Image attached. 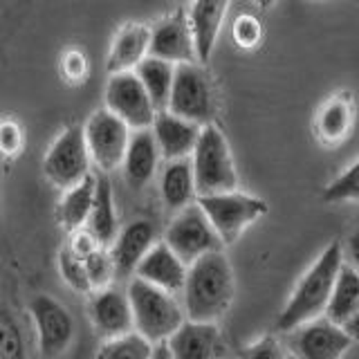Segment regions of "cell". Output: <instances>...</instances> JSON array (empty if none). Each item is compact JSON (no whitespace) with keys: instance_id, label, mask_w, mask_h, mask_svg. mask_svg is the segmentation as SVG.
Listing matches in <instances>:
<instances>
[{"instance_id":"38","label":"cell","mask_w":359,"mask_h":359,"mask_svg":"<svg viewBox=\"0 0 359 359\" xmlns=\"http://www.w3.org/2000/svg\"><path fill=\"white\" fill-rule=\"evenodd\" d=\"M341 328L348 332V337H351L353 341H359V312L346 325H341Z\"/></svg>"},{"instance_id":"12","label":"cell","mask_w":359,"mask_h":359,"mask_svg":"<svg viewBox=\"0 0 359 359\" xmlns=\"http://www.w3.org/2000/svg\"><path fill=\"white\" fill-rule=\"evenodd\" d=\"M149 56L168 61L173 65L198 61L194 29H191L189 16L182 9H177V11H173V14L164 16L162 20H157L151 27Z\"/></svg>"},{"instance_id":"28","label":"cell","mask_w":359,"mask_h":359,"mask_svg":"<svg viewBox=\"0 0 359 359\" xmlns=\"http://www.w3.org/2000/svg\"><path fill=\"white\" fill-rule=\"evenodd\" d=\"M153 351L155 346L151 341H146L137 332H130L101 344L97 359H151Z\"/></svg>"},{"instance_id":"8","label":"cell","mask_w":359,"mask_h":359,"mask_svg":"<svg viewBox=\"0 0 359 359\" xmlns=\"http://www.w3.org/2000/svg\"><path fill=\"white\" fill-rule=\"evenodd\" d=\"M83 133L93 164L101 173H112L121 168L133 135L126 121L119 119L108 108H101L90 115L83 126Z\"/></svg>"},{"instance_id":"23","label":"cell","mask_w":359,"mask_h":359,"mask_svg":"<svg viewBox=\"0 0 359 359\" xmlns=\"http://www.w3.org/2000/svg\"><path fill=\"white\" fill-rule=\"evenodd\" d=\"M97 196V175L90 173L83 182L74 184L72 189L63 191V198L56 207V220L67 233H74L88 224L90 211Z\"/></svg>"},{"instance_id":"6","label":"cell","mask_w":359,"mask_h":359,"mask_svg":"<svg viewBox=\"0 0 359 359\" xmlns=\"http://www.w3.org/2000/svg\"><path fill=\"white\" fill-rule=\"evenodd\" d=\"M164 243L180 256L187 267L211 252H222V238L213 229L207 213L198 205H189L168 224Z\"/></svg>"},{"instance_id":"3","label":"cell","mask_w":359,"mask_h":359,"mask_svg":"<svg viewBox=\"0 0 359 359\" xmlns=\"http://www.w3.org/2000/svg\"><path fill=\"white\" fill-rule=\"evenodd\" d=\"M126 294L130 299L135 332L142 334L153 346L171 339V334L180 330V325L187 321L184 306H180L177 299L162 287L135 276Z\"/></svg>"},{"instance_id":"18","label":"cell","mask_w":359,"mask_h":359,"mask_svg":"<svg viewBox=\"0 0 359 359\" xmlns=\"http://www.w3.org/2000/svg\"><path fill=\"white\" fill-rule=\"evenodd\" d=\"M151 48V27L142 22H128L117 34L110 45L106 70L110 74L117 72H135L137 65L149 56Z\"/></svg>"},{"instance_id":"22","label":"cell","mask_w":359,"mask_h":359,"mask_svg":"<svg viewBox=\"0 0 359 359\" xmlns=\"http://www.w3.org/2000/svg\"><path fill=\"white\" fill-rule=\"evenodd\" d=\"M160 194L164 205L173 211H182L189 205H194L198 189H196V173L191 157L171 160L164 166L160 177Z\"/></svg>"},{"instance_id":"37","label":"cell","mask_w":359,"mask_h":359,"mask_svg":"<svg viewBox=\"0 0 359 359\" xmlns=\"http://www.w3.org/2000/svg\"><path fill=\"white\" fill-rule=\"evenodd\" d=\"M348 256H351L353 267L359 272V229H355L348 238Z\"/></svg>"},{"instance_id":"42","label":"cell","mask_w":359,"mask_h":359,"mask_svg":"<svg viewBox=\"0 0 359 359\" xmlns=\"http://www.w3.org/2000/svg\"><path fill=\"white\" fill-rule=\"evenodd\" d=\"M290 359H297V357H294V355H292V357H290Z\"/></svg>"},{"instance_id":"39","label":"cell","mask_w":359,"mask_h":359,"mask_svg":"<svg viewBox=\"0 0 359 359\" xmlns=\"http://www.w3.org/2000/svg\"><path fill=\"white\" fill-rule=\"evenodd\" d=\"M151 359H173V355H171V351H168L166 341L155 346V351H153V357H151Z\"/></svg>"},{"instance_id":"41","label":"cell","mask_w":359,"mask_h":359,"mask_svg":"<svg viewBox=\"0 0 359 359\" xmlns=\"http://www.w3.org/2000/svg\"><path fill=\"white\" fill-rule=\"evenodd\" d=\"M177 3H189V0H177ZM191 3H194V0H191Z\"/></svg>"},{"instance_id":"14","label":"cell","mask_w":359,"mask_h":359,"mask_svg":"<svg viewBox=\"0 0 359 359\" xmlns=\"http://www.w3.org/2000/svg\"><path fill=\"white\" fill-rule=\"evenodd\" d=\"M351 344L353 339L348 337V332L328 317L301 325L292 337V348H294L297 359H341Z\"/></svg>"},{"instance_id":"20","label":"cell","mask_w":359,"mask_h":359,"mask_svg":"<svg viewBox=\"0 0 359 359\" xmlns=\"http://www.w3.org/2000/svg\"><path fill=\"white\" fill-rule=\"evenodd\" d=\"M229 0H194L189 11V22L194 29L198 59L207 63L216 48L224 16H227Z\"/></svg>"},{"instance_id":"29","label":"cell","mask_w":359,"mask_h":359,"mask_svg":"<svg viewBox=\"0 0 359 359\" xmlns=\"http://www.w3.org/2000/svg\"><path fill=\"white\" fill-rule=\"evenodd\" d=\"M0 359H29L20 321L5 306H0Z\"/></svg>"},{"instance_id":"36","label":"cell","mask_w":359,"mask_h":359,"mask_svg":"<svg viewBox=\"0 0 359 359\" xmlns=\"http://www.w3.org/2000/svg\"><path fill=\"white\" fill-rule=\"evenodd\" d=\"M238 355L241 359H290L287 353L283 351V346H280L274 337H263V339H258L256 344L245 346Z\"/></svg>"},{"instance_id":"2","label":"cell","mask_w":359,"mask_h":359,"mask_svg":"<svg viewBox=\"0 0 359 359\" xmlns=\"http://www.w3.org/2000/svg\"><path fill=\"white\" fill-rule=\"evenodd\" d=\"M344 267V252L339 243L328 245L321 252L306 276L299 280V285L292 292V297L287 301V306L283 312L278 314L276 319V330L278 332H292L314 321L319 314L325 312L332 297V290L337 283V276H339Z\"/></svg>"},{"instance_id":"10","label":"cell","mask_w":359,"mask_h":359,"mask_svg":"<svg viewBox=\"0 0 359 359\" xmlns=\"http://www.w3.org/2000/svg\"><path fill=\"white\" fill-rule=\"evenodd\" d=\"M166 110L198 126H209L216 112V99H213V88L207 74L196 63L175 65V81Z\"/></svg>"},{"instance_id":"24","label":"cell","mask_w":359,"mask_h":359,"mask_svg":"<svg viewBox=\"0 0 359 359\" xmlns=\"http://www.w3.org/2000/svg\"><path fill=\"white\" fill-rule=\"evenodd\" d=\"M355 121V104L351 93H339L332 99H328V104H323V108L317 115V135L323 144L334 146L344 142L351 135Z\"/></svg>"},{"instance_id":"5","label":"cell","mask_w":359,"mask_h":359,"mask_svg":"<svg viewBox=\"0 0 359 359\" xmlns=\"http://www.w3.org/2000/svg\"><path fill=\"white\" fill-rule=\"evenodd\" d=\"M90 164H93V157H90L86 144V133L83 126H76V123L61 130V135L43 155L45 177L61 191L83 182L90 175Z\"/></svg>"},{"instance_id":"9","label":"cell","mask_w":359,"mask_h":359,"mask_svg":"<svg viewBox=\"0 0 359 359\" xmlns=\"http://www.w3.org/2000/svg\"><path fill=\"white\" fill-rule=\"evenodd\" d=\"M27 312L34 321V332H36L41 357H61L70 348L76 332L70 310L50 294H34L27 303Z\"/></svg>"},{"instance_id":"27","label":"cell","mask_w":359,"mask_h":359,"mask_svg":"<svg viewBox=\"0 0 359 359\" xmlns=\"http://www.w3.org/2000/svg\"><path fill=\"white\" fill-rule=\"evenodd\" d=\"M135 74L140 76V81L146 88V93H149L157 112L166 110L168 99H171L173 81H175V65L162 59H155V56H146L137 65Z\"/></svg>"},{"instance_id":"34","label":"cell","mask_w":359,"mask_h":359,"mask_svg":"<svg viewBox=\"0 0 359 359\" xmlns=\"http://www.w3.org/2000/svg\"><path fill=\"white\" fill-rule=\"evenodd\" d=\"M263 36V29H261V22H258L254 16L250 14H243L236 18L233 22V41L241 45L245 50H252L261 43Z\"/></svg>"},{"instance_id":"13","label":"cell","mask_w":359,"mask_h":359,"mask_svg":"<svg viewBox=\"0 0 359 359\" xmlns=\"http://www.w3.org/2000/svg\"><path fill=\"white\" fill-rule=\"evenodd\" d=\"M88 317L104 341L135 332V319L128 294L117 287L95 290L88 301Z\"/></svg>"},{"instance_id":"16","label":"cell","mask_w":359,"mask_h":359,"mask_svg":"<svg viewBox=\"0 0 359 359\" xmlns=\"http://www.w3.org/2000/svg\"><path fill=\"white\" fill-rule=\"evenodd\" d=\"M173 359H220L222 337L216 323L184 321L166 341Z\"/></svg>"},{"instance_id":"1","label":"cell","mask_w":359,"mask_h":359,"mask_svg":"<svg viewBox=\"0 0 359 359\" xmlns=\"http://www.w3.org/2000/svg\"><path fill=\"white\" fill-rule=\"evenodd\" d=\"M233 272L222 252L205 254L189 265L184 280V312L189 321L216 323L233 301Z\"/></svg>"},{"instance_id":"30","label":"cell","mask_w":359,"mask_h":359,"mask_svg":"<svg viewBox=\"0 0 359 359\" xmlns=\"http://www.w3.org/2000/svg\"><path fill=\"white\" fill-rule=\"evenodd\" d=\"M56 265H59V274L67 287L79 292V294H93V285H90L83 258L76 256L67 245L61 247L59 256H56Z\"/></svg>"},{"instance_id":"11","label":"cell","mask_w":359,"mask_h":359,"mask_svg":"<svg viewBox=\"0 0 359 359\" xmlns=\"http://www.w3.org/2000/svg\"><path fill=\"white\" fill-rule=\"evenodd\" d=\"M106 108L130 126V130L151 128L157 108L135 72L110 74L106 83Z\"/></svg>"},{"instance_id":"15","label":"cell","mask_w":359,"mask_h":359,"mask_svg":"<svg viewBox=\"0 0 359 359\" xmlns=\"http://www.w3.org/2000/svg\"><path fill=\"white\" fill-rule=\"evenodd\" d=\"M151 130L155 135V142L160 146V153L166 162L182 160V157L194 155L198 140L202 135V126H198V123L189 119L177 117L168 110L157 112Z\"/></svg>"},{"instance_id":"26","label":"cell","mask_w":359,"mask_h":359,"mask_svg":"<svg viewBox=\"0 0 359 359\" xmlns=\"http://www.w3.org/2000/svg\"><path fill=\"white\" fill-rule=\"evenodd\" d=\"M357 312H359V272L355 267L344 265L339 276H337L330 303L325 308V317L337 325H346Z\"/></svg>"},{"instance_id":"19","label":"cell","mask_w":359,"mask_h":359,"mask_svg":"<svg viewBox=\"0 0 359 359\" xmlns=\"http://www.w3.org/2000/svg\"><path fill=\"white\" fill-rule=\"evenodd\" d=\"M153 245L155 227L149 220H133L123 229H119L115 243L110 247V254L117 265V276H135V269L142 263V258L151 252Z\"/></svg>"},{"instance_id":"4","label":"cell","mask_w":359,"mask_h":359,"mask_svg":"<svg viewBox=\"0 0 359 359\" xmlns=\"http://www.w3.org/2000/svg\"><path fill=\"white\" fill-rule=\"evenodd\" d=\"M191 162H194L198 196L227 194V191L238 189V173L231 160L229 144L220 128L211 123L202 128Z\"/></svg>"},{"instance_id":"7","label":"cell","mask_w":359,"mask_h":359,"mask_svg":"<svg viewBox=\"0 0 359 359\" xmlns=\"http://www.w3.org/2000/svg\"><path fill=\"white\" fill-rule=\"evenodd\" d=\"M198 205L207 213L213 229L218 231L222 243L238 241V236L250 227L252 222L263 218L267 213L265 200L241 194V191H227V194L198 196Z\"/></svg>"},{"instance_id":"32","label":"cell","mask_w":359,"mask_h":359,"mask_svg":"<svg viewBox=\"0 0 359 359\" xmlns=\"http://www.w3.org/2000/svg\"><path fill=\"white\" fill-rule=\"evenodd\" d=\"M325 202H346V200H359V160L344 171L337 180L325 187L323 191Z\"/></svg>"},{"instance_id":"21","label":"cell","mask_w":359,"mask_h":359,"mask_svg":"<svg viewBox=\"0 0 359 359\" xmlns=\"http://www.w3.org/2000/svg\"><path fill=\"white\" fill-rule=\"evenodd\" d=\"M160 157H162L160 146H157L151 128L133 130L128 151H126V157H123V164H121L126 182L133 189H144L153 180Z\"/></svg>"},{"instance_id":"35","label":"cell","mask_w":359,"mask_h":359,"mask_svg":"<svg viewBox=\"0 0 359 359\" xmlns=\"http://www.w3.org/2000/svg\"><path fill=\"white\" fill-rule=\"evenodd\" d=\"M61 74L70 83H81L88 76V56L79 48L65 50V54L61 56Z\"/></svg>"},{"instance_id":"40","label":"cell","mask_w":359,"mask_h":359,"mask_svg":"<svg viewBox=\"0 0 359 359\" xmlns=\"http://www.w3.org/2000/svg\"><path fill=\"white\" fill-rule=\"evenodd\" d=\"M256 3H258V7H261V9H269L276 3V0H256Z\"/></svg>"},{"instance_id":"17","label":"cell","mask_w":359,"mask_h":359,"mask_svg":"<svg viewBox=\"0 0 359 359\" xmlns=\"http://www.w3.org/2000/svg\"><path fill=\"white\" fill-rule=\"evenodd\" d=\"M187 272L189 267L180 261V256L171 247L166 243H155L151 252L142 258L137 269H135V276L175 294V292L184 290Z\"/></svg>"},{"instance_id":"25","label":"cell","mask_w":359,"mask_h":359,"mask_svg":"<svg viewBox=\"0 0 359 359\" xmlns=\"http://www.w3.org/2000/svg\"><path fill=\"white\" fill-rule=\"evenodd\" d=\"M83 229H88L90 233H93L101 247H112V243H115L117 233H119L117 211H115V196H112V184H110V180L106 175L97 177L95 205H93L88 224Z\"/></svg>"},{"instance_id":"31","label":"cell","mask_w":359,"mask_h":359,"mask_svg":"<svg viewBox=\"0 0 359 359\" xmlns=\"http://www.w3.org/2000/svg\"><path fill=\"white\" fill-rule=\"evenodd\" d=\"M86 269H88V278H90V285L95 290H104L110 287L112 278L117 276V265H115V258L110 254V247H99L93 254H88L83 258Z\"/></svg>"},{"instance_id":"33","label":"cell","mask_w":359,"mask_h":359,"mask_svg":"<svg viewBox=\"0 0 359 359\" xmlns=\"http://www.w3.org/2000/svg\"><path fill=\"white\" fill-rule=\"evenodd\" d=\"M22 149H25V128H22V123L11 117L0 119V155L14 160L22 153Z\"/></svg>"}]
</instances>
